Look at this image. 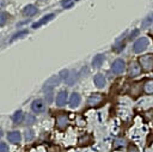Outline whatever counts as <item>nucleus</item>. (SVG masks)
<instances>
[{
    "label": "nucleus",
    "instance_id": "nucleus-8",
    "mask_svg": "<svg viewBox=\"0 0 153 152\" xmlns=\"http://www.w3.org/2000/svg\"><path fill=\"white\" fill-rule=\"evenodd\" d=\"M55 102H56V105H59V107L65 105L66 102H67V92H66V91H61V92H59L57 96H56Z\"/></svg>",
    "mask_w": 153,
    "mask_h": 152
},
{
    "label": "nucleus",
    "instance_id": "nucleus-9",
    "mask_svg": "<svg viewBox=\"0 0 153 152\" xmlns=\"http://www.w3.org/2000/svg\"><path fill=\"white\" fill-rule=\"evenodd\" d=\"M20 133L17 132V130H13V132H10L7 134V139L10 142H13V144H18L20 141Z\"/></svg>",
    "mask_w": 153,
    "mask_h": 152
},
{
    "label": "nucleus",
    "instance_id": "nucleus-12",
    "mask_svg": "<svg viewBox=\"0 0 153 152\" xmlns=\"http://www.w3.org/2000/svg\"><path fill=\"white\" fill-rule=\"evenodd\" d=\"M54 18V13H50V14H47V16H44L42 19H39L38 22H36V23H33V25H32V28H35V29H37V28H39L41 25H43L44 23H47V22H49L50 19H53Z\"/></svg>",
    "mask_w": 153,
    "mask_h": 152
},
{
    "label": "nucleus",
    "instance_id": "nucleus-24",
    "mask_svg": "<svg viewBox=\"0 0 153 152\" xmlns=\"http://www.w3.org/2000/svg\"><path fill=\"white\" fill-rule=\"evenodd\" d=\"M33 136H35V135H33V132H32V130H26V132H25V139H26L27 141L32 140Z\"/></svg>",
    "mask_w": 153,
    "mask_h": 152
},
{
    "label": "nucleus",
    "instance_id": "nucleus-18",
    "mask_svg": "<svg viewBox=\"0 0 153 152\" xmlns=\"http://www.w3.org/2000/svg\"><path fill=\"white\" fill-rule=\"evenodd\" d=\"M152 22H153V13L148 14V16L142 20V28H147V26H149V25L152 24Z\"/></svg>",
    "mask_w": 153,
    "mask_h": 152
},
{
    "label": "nucleus",
    "instance_id": "nucleus-23",
    "mask_svg": "<svg viewBox=\"0 0 153 152\" xmlns=\"http://www.w3.org/2000/svg\"><path fill=\"white\" fill-rule=\"evenodd\" d=\"M59 75H60V78H61V79H65V80H66V79L69 77V71L63 69V71H61V72H60V74H59Z\"/></svg>",
    "mask_w": 153,
    "mask_h": 152
},
{
    "label": "nucleus",
    "instance_id": "nucleus-32",
    "mask_svg": "<svg viewBox=\"0 0 153 152\" xmlns=\"http://www.w3.org/2000/svg\"><path fill=\"white\" fill-rule=\"evenodd\" d=\"M5 5H6V0H0V8L5 7Z\"/></svg>",
    "mask_w": 153,
    "mask_h": 152
},
{
    "label": "nucleus",
    "instance_id": "nucleus-7",
    "mask_svg": "<svg viewBox=\"0 0 153 152\" xmlns=\"http://www.w3.org/2000/svg\"><path fill=\"white\" fill-rule=\"evenodd\" d=\"M31 108H32V110L35 111V113H42L43 110H44V103H43V101L42 99H35L33 102H32V104H31Z\"/></svg>",
    "mask_w": 153,
    "mask_h": 152
},
{
    "label": "nucleus",
    "instance_id": "nucleus-13",
    "mask_svg": "<svg viewBox=\"0 0 153 152\" xmlns=\"http://www.w3.org/2000/svg\"><path fill=\"white\" fill-rule=\"evenodd\" d=\"M56 124H57V127H60V128L67 127V124H68V117H67L66 115H60V116H57V118H56Z\"/></svg>",
    "mask_w": 153,
    "mask_h": 152
},
{
    "label": "nucleus",
    "instance_id": "nucleus-27",
    "mask_svg": "<svg viewBox=\"0 0 153 152\" xmlns=\"http://www.w3.org/2000/svg\"><path fill=\"white\" fill-rule=\"evenodd\" d=\"M0 152H8V146L5 142H0Z\"/></svg>",
    "mask_w": 153,
    "mask_h": 152
},
{
    "label": "nucleus",
    "instance_id": "nucleus-16",
    "mask_svg": "<svg viewBox=\"0 0 153 152\" xmlns=\"http://www.w3.org/2000/svg\"><path fill=\"white\" fill-rule=\"evenodd\" d=\"M23 118H24V114H23V111H22V110H18V111H16V113L13 114V116H12V120H13V122H14L16 124H18V123H22Z\"/></svg>",
    "mask_w": 153,
    "mask_h": 152
},
{
    "label": "nucleus",
    "instance_id": "nucleus-21",
    "mask_svg": "<svg viewBox=\"0 0 153 152\" xmlns=\"http://www.w3.org/2000/svg\"><path fill=\"white\" fill-rule=\"evenodd\" d=\"M35 121H36V117L33 115H31V114H27V116H26V124H32V123H35Z\"/></svg>",
    "mask_w": 153,
    "mask_h": 152
},
{
    "label": "nucleus",
    "instance_id": "nucleus-17",
    "mask_svg": "<svg viewBox=\"0 0 153 152\" xmlns=\"http://www.w3.org/2000/svg\"><path fill=\"white\" fill-rule=\"evenodd\" d=\"M143 91L146 93H153V79L152 80H147L143 85Z\"/></svg>",
    "mask_w": 153,
    "mask_h": 152
},
{
    "label": "nucleus",
    "instance_id": "nucleus-2",
    "mask_svg": "<svg viewBox=\"0 0 153 152\" xmlns=\"http://www.w3.org/2000/svg\"><path fill=\"white\" fill-rule=\"evenodd\" d=\"M140 65L145 71H151L153 68V55L148 54L140 57Z\"/></svg>",
    "mask_w": 153,
    "mask_h": 152
},
{
    "label": "nucleus",
    "instance_id": "nucleus-30",
    "mask_svg": "<svg viewBox=\"0 0 153 152\" xmlns=\"http://www.w3.org/2000/svg\"><path fill=\"white\" fill-rule=\"evenodd\" d=\"M116 142H117V144H115V147H116V146H123V145H126V140H122V139H121V140H117Z\"/></svg>",
    "mask_w": 153,
    "mask_h": 152
},
{
    "label": "nucleus",
    "instance_id": "nucleus-26",
    "mask_svg": "<svg viewBox=\"0 0 153 152\" xmlns=\"http://www.w3.org/2000/svg\"><path fill=\"white\" fill-rule=\"evenodd\" d=\"M26 34H27V31H26V30H24V31H20V32H18V34H16V35L12 37V39H11V41H14L16 38H19L20 36H23V35H26Z\"/></svg>",
    "mask_w": 153,
    "mask_h": 152
},
{
    "label": "nucleus",
    "instance_id": "nucleus-33",
    "mask_svg": "<svg viewBox=\"0 0 153 152\" xmlns=\"http://www.w3.org/2000/svg\"><path fill=\"white\" fill-rule=\"evenodd\" d=\"M1 136H2V130L0 129V138H1Z\"/></svg>",
    "mask_w": 153,
    "mask_h": 152
},
{
    "label": "nucleus",
    "instance_id": "nucleus-14",
    "mask_svg": "<svg viewBox=\"0 0 153 152\" xmlns=\"http://www.w3.org/2000/svg\"><path fill=\"white\" fill-rule=\"evenodd\" d=\"M93 81L97 87H104V85H105V78L102 74H96Z\"/></svg>",
    "mask_w": 153,
    "mask_h": 152
},
{
    "label": "nucleus",
    "instance_id": "nucleus-15",
    "mask_svg": "<svg viewBox=\"0 0 153 152\" xmlns=\"http://www.w3.org/2000/svg\"><path fill=\"white\" fill-rule=\"evenodd\" d=\"M103 62H104V55H103V54L96 55V56L93 57V60H92V65H93L94 67H100Z\"/></svg>",
    "mask_w": 153,
    "mask_h": 152
},
{
    "label": "nucleus",
    "instance_id": "nucleus-20",
    "mask_svg": "<svg viewBox=\"0 0 153 152\" xmlns=\"http://www.w3.org/2000/svg\"><path fill=\"white\" fill-rule=\"evenodd\" d=\"M7 14L5 12H0V26H2L6 22H7Z\"/></svg>",
    "mask_w": 153,
    "mask_h": 152
},
{
    "label": "nucleus",
    "instance_id": "nucleus-19",
    "mask_svg": "<svg viewBox=\"0 0 153 152\" xmlns=\"http://www.w3.org/2000/svg\"><path fill=\"white\" fill-rule=\"evenodd\" d=\"M75 79H76V73H75V72H73V73H72V74L66 79V81H67L69 85H72V84L75 81Z\"/></svg>",
    "mask_w": 153,
    "mask_h": 152
},
{
    "label": "nucleus",
    "instance_id": "nucleus-31",
    "mask_svg": "<svg viewBox=\"0 0 153 152\" xmlns=\"http://www.w3.org/2000/svg\"><path fill=\"white\" fill-rule=\"evenodd\" d=\"M137 34H139V30H134V31L130 34V37H129V38H130V39H131V38H134V37H135Z\"/></svg>",
    "mask_w": 153,
    "mask_h": 152
},
{
    "label": "nucleus",
    "instance_id": "nucleus-11",
    "mask_svg": "<svg viewBox=\"0 0 153 152\" xmlns=\"http://www.w3.org/2000/svg\"><path fill=\"white\" fill-rule=\"evenodd\" d=\"M80 104V95L76 92H73L69 99V107L71 108H76Z\"/></svg>",
    "mask_w": 153,
    "mask_h": 152
},
{
    "label": "nucleus",
    "instance_id": "nucleus-28",
    "mask_svg": "<svg viewBox=\"0 0 153 152\" xmlns=\"http://www.w3.org/2000/svg\"><path fill=\"white\" fill-rule=\"evenodd\" d=\"M123 47H124V44H123V43H118V44H116L112 49H114L115 51H120V50H122V49H123Z\"/></svg>",
    "mask_w": 153,
    "mask_h": 152
},
{
    "label": "nucleus",
    "instance_id": "nucleus-3",
    "mask_svg": "<svg viewBox=\"0 0 153 152\" xmlns=\"http://www.w3.org/2000/svg\"><path fill=\"white\" fill-rule=\"evenodd\" d=\"M147 47H148V39L146 37H141L134 43L133 50H134V53H142Z\"/></svg>",
    "mask_w": 153,
    "mask_h": 152
},
{
    "label": "nucleus",
    "instance_id": "nucleus-1",
    "mask_svg": "<svg viewBox=\"0 0 153 152\" xmlns=\"http://www.w3.org/2000/svg\"><path fill=\"white\" fill-rule=\"evenodd\" d=\"M60 81H61L60 75H53V77H50V78L45 81V84H44V86H43V91H45V92L51 91L55 86H57V85L60 84Z\"/></svg>",
    "mask_w": 153,
    "mask_h": 152
},
{
    "label": "nucleus",
    "instance_id": "nucleus-4",
    "mask_svg": "<svg viewBox=\"0 0 153 152\" xmlns=\"http://www.w3.org/2000/svg\"><path fill=\"white\" fill-rule=\"evenodd\" d=\"M124 69H126V63L122 59H117L114 61V63L111 66V71L114 74H121V73H123Z\"/></svg>",
    "mask_w": 153,
    "mask_h": 152
},
{
    "label": "nucleus",
    "instance_id": "nucleus-5",
    "mask_svg": "<svg viewBox=\"0 0 153 152\" xmlns=\"http://www.w3.org/2000/svg\"><path fill=\"white\" fill-rule=\"evenodd\" d=\"M141 69H142L141 65H139L137 62H131L128 68V75L130 78H135L141 73Z\"/></svg>",
    "mask_w": 153,
    "mask_h": 152
},
{
    "label": "nucleus",
    "instance_id": "nucleus-29",
    "mask_svg": "<svg viewBox=\"0 0 153 152\" xmlns=\"http://www.w3.org/2000/svg\"><path fill=\"white\" fill-rule=\"evenodd\" d=\"M128 152H139V151H137V148H136L135 145H129V147H128Z\"/></svg>",
    "mask_w": 153,
    "mask_h": 152
},
{
    "label": "nucleus",
    "instance_id": "nucleus-25",
    "mask_svg": "<svg viewBox=\"0 0 153 152\" xmlns=\"http://www.w3.org/2000/svg\"><path fill=\"white\" fill-rule=\"evenodd\" d=\"M45 101H47L48 104L53 102V92H51V91H48V92H47V95H45Z\"/></svg>",
    "mask_w": 153,
    "mask_h": 152
},
{
    "label": "nucleus",
    "instance_id": "nucleus-34",
    "mask_svg": "<svg viewBox=\"0 0 153 152\" xmlns=\"http://www.w3.org/2000/svg\"><path fill=\"white\" fill-rule=\"evenodd\" d=\"M41 1H44V0H41Z\"/></svg>",
    "mask_w": 153,
    "mask_h": 152
},
{
    "label": "nucleus",
    "instance_id": "nucleus-22",
    "mask_svg": "<svg viewBox=\"0 0 153 152\" xmlns=\"http://www.w3.org/2000/svg\"><path fill=\"white\" fill-rule=\"evenodd\" d=\"M74 1H75V0H63V1L61 2V5H62L65 8H68V7H71V6L73 5Z\"/></svg>",
    "mask_w": 153,
    "mask_h": 152
},
{
    "label": "nucleus",
    "instance_id": "nucleus-6",
    "mask_svg": "<svg viewBox=\"0 0 153 152\" xmlns=\"http://www.w3.org/2000/svg\"><path fill=\"white\" fill-rule=\"evenodd\" d=\"M102 101H103V95H100V93H93V95H91L88 97L87 104L93 107V105H98Z\"/></svg>",
    "mask_w": 153,
    "mask_h": 152
},
{
    "label": "nucleus",
    "instance_id": "nucleus-10",
    "mask_svg": "<svg viewBox=\"0 0 153 152\" xmlns=\"http://www.w3.org/2000/svg\"><path fill=\"white\" fill-rule=\"evenodd\" d=\"M36 13H37V7L35 5H27L23 10V14L24 16H27V17H32Z\"/></svg>",
    "mask_w": 153,
    "mask_h": 152
}]
</instances>
